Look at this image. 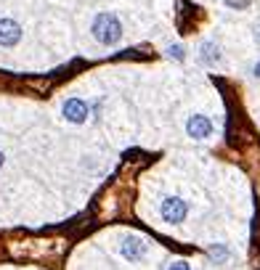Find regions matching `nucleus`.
<instances>
[{"mask_svg":"<svg viewBox=\"0 0 260 270\" xmlns=\"http://www.w3.org/2000/svg\"><path fill=\"white\" fill-rule=\"evenodd\" d=\"M122 254H125V260H130V262L144 260L146 257V241H141V238H135V236L125 238V244H122Z\"/></svg>","mask_w":260,"mask_h":270,"instance_id":"20e7f679","label":"nucleus"},{"mask_svg":"<svg viewBox=\"0 0 260 270\" xmlns=\"http://www.w3.org/2000/svg\"><path fill=\"white\" fill-rule=\"evenodd\" d=\"M257 40H260V35H257Z\"/></svg>","mask_w":260,"mask_h":270,"instance_id":"4468645a","label":"nucleus"},{"mask_svg":"<svg viewBox=\"0 0 260 270\" xmlns=\"http://www.w3.org/2000/svg\"><path fill=\"white\" fill-rule=\"evenodd\" d=\"M255 74H257V77H260V64H257V67H255Z\"/></svg>","mask_w":260,"mask_h":270,"instance_id":"f8f14e48","label":"nucleus"},{"mask_svg":"<svg viewBox=\"0 0 260 270\" xmlns=\"http://www.w3.org/2000/svg\"><path fill=\"white\" fill-rule=\"evenodd\" d=\"M186 212H189V206H186V201H183V199L170 196V199L162 201V217L167 222H181L183 217H186Z\"/></svg>","mask_w":260,"mask_h":270,"instance_id":"f03ea898","label":"nucleus"},{"mask_svg":"<svg viewBox=\"0 0 260 270\" xmlns=\"http://www.w3.org/2000/svg\"><path fill=\"white\" fill-rule=\"evenodd\" d=\"M170 56L181 61V58H183V48H181V45H173V48H170Z\"/></svg>","mask_w":260,"mask_h":270,"instance_id":"9b49d317","label":"nucleus"},{"mask_svg":"<svg viewBox=\"0 0 260 270\" xmlns=\"http://www.w3.org/2000/svg\"><path fill=\"white\" fill-rule=\"evenodd\" d=\"M212 257H218V260H226V257H228V249H223V246H215V249H212Z\"/></svg>","mask_w":260,"mask_h":270,"instance_id":"1a4fd4ad","label":"nucleus"},{"mask_svg":"<svg viewBox=\"0 0 260 270\" xmlns=\"http://www.w3.org/2000/svg\"><path fill=\"white\" fill-rule=\"evenodd\" d=\"M167 270H191V267H189V262H183V260H178V262H173L170 267H167Z\"/></svg>","mask_w":260,"mask_h":270,"instance_id":"9d476101","label":"nucleus"},{"mask_svg":"<svg viewBox=\"0 0 260 270\" xmlns=\"http://www.w3.org/2000/svg\"><path fill=\"white\" fill-rule=\"evenodd\" d=\"M0 167H3V151H0Z\"/></svg>","mask_w":260,"mask_h":270,"instance_id":"ddd939ff","label":"nucleus"},{"mask_svg":"<svg viewBox=\"0 0 260 270\" xmlns=\"http://www.w3.org/2000/svg\"><path fill=\"white\" fill-rule=\"evenodd\" d=\"M218 58H221L218 45H215V43H205V45H202V61L212 67V64H218Z\"/></svg>","mask_w":260,"mask_h":270,"instance_id":"0eeeda50","label":"nucleus"},{"mask_svg":"<svg viewBox=\"0 0 260 270\" xmlns=\"http://www.w3.org/2000/svg\"><path fill=\"white\" fill-rule=\"evenodd\" d=\"M93 35L104 45H114L122 37V27L117 22V16L114 13H98L96 22H93Z\"/></svg>","mask_w":260,"mask_h":270,"instance_id":"f257e3e1","label":"nucleus"},{"mask_svg":"<svg viewBox=\"0 0 260 270\" xmlns=\"http://www.w3.org/2000/svg\"><path fill=\"white\" fill-rule=\"evenodd\" d=\"M64 117H67L69 122H74V124L85 122V119H88V106H85V101L69 98V101L64 103Z\"/></svg>","mask_w":260,"mask_h":270,"instance_id":"39448f33","label":"nucleus"},{"mask_svg":"<svg viewBox=\"0 0 260 270\" xmlns=\"http://www.w3.org/2000/svg\"><path fill=\"white\" fill-rule=\"evenodd\" d=\"M186 130H189L191 138H207L212 133V122L207 117H202V114H194L189 119V124H186Z\"/></svg>","mask_w":260,"mask_h":270,"instance_id":"423d86ee","label":"nucleus"},{"mask_svg":"<svg viewBox=\"0 0 260 270\" xmlns=\"http://www.w3.org/2000/svg\"><path fill=\"white\" fill-rule=\"evenodd\" d=\"M226 6L228 8H247L250 0H226Z\"/></svg>","mask_w":260,"mask_h":270,"instance_id":"6e6552de","label":"nucleus"},{"mask_svg":"<svg viewBox=\"0 0 260 270\" xmlns=\"http://www.w3.org/2000/svg\"><path fill=\"white\" fill-rule=\"evenodd\" d=\"M22 40V27L13 19H0V45L13 48Z\"/></svg>","mask_w":260,"mask_h":270,"instance_id":"7ed1b4c3","label":"nucleus"}]
</instances>
